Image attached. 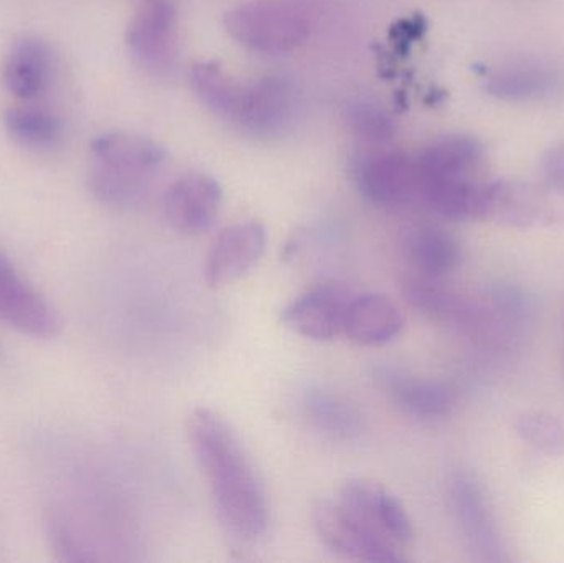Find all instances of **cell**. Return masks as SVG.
Here are the masks:
<instances>
[{
  "label": "cell",
  "instance_id": "1",
  "mask_svg": "<svg viewBox=\"0 0 564 563\" xmlns=\"http://www.w3.org/2000/svg\"><path fill=\"white\" fill-rule=\"evenodd\" d=\"M187 435L228 534L247 544L261 541L270 531V501L240 436L210 409H195L188 415Z\"/></svg>",
  "mask_w": 564,
  "mask_h": 563
},
{
  "label": "cell",
  "instance_id": "2",
  "mask_svg": "<svg viewBox=\"0 0 564 563\" xmlns=\"http://www.w3.org/2000/svg\"><path fill=\"white\" fill-rule=\"evenodd\" d=\"M225 29L241 45L264 55H282L304 45L311 23L304 12L280 0H258L235 7Z\"/></svg>",
  "mask_w": 564,
  "mask_h": 563
},
{
  "label": "cell",
  "instance_id": "3",
  "mask_svg": "<svg viewBox=\"0 0 564 563\" xmlns=\"http://www.w3.org/2000/svg\"><path fill=\"white\" fill-rule=\"evenodd\" d=\"M312 519L322 544L338 557L370 563L406 561L398 545L368 528L337 498L321 499L314 506Z\"/></svg>",
  "mask_w": 564,
  "mask_h": 563
},
{
  "label": "cell",
  "instance_id": "4",
  "mask_svg": "<svg viewBox=\"0 0 564 563\" xmlns=\"http://www.w3.org/2000/svg\"><path fill=\"white\" fill-rule=\"evenodd\" d=\"M447 501L454 521L474 557L480 562H507L502 538L482 486L467 472H456L447 481Z\"/></svg>",
  "mask_w": 564,
  "mask_h": 563
},
{
  "label": "cell",
  "instance_id": "5",
  "mask_svg": "<svg viewBox=\"0 0 564 563\" xmlns=\"http://www.w3.org/2000/svg\"><path fill=\"white\" fill-rule=\"evenodd\" d=\"M0 321L32 339H55L62 321L50 301L22 277L0 248Z\"/></svg>",
  "mask_w": 564,
  "mask_h": 563
},
{
  "label": "cell",
  "instance_id": "6",
  "mask_svg": "<svg viewBox=\"0 0 564 563\" xmlns=\"http://www.w3.org/2000/svg\"><path fill=\"white\" fill-rule=\"evenodd\" d=\"M355 184L371 204L398 208L420 201L416 162L403 152L377 149L358 158Z\"/></svg>",
  "mask_w": 564,
  "mask_h": 563
},
{
  "label": "cell",
  "instance_id": "7",
  "mask_svg": "<svg viewBox=\"0 0 564 563\" xmlns=\"http://www.w3.org/2000/svg\"><path fill=\"white\" fill-rule=\"evenodd\" d=\"M295 111L297 96L291 83L267 76L251 85H241L230 121L250 134L273 138L291 128Z\"/></svg>",
  "mask_w": 564,
  "mask_h": 563
},
{
  "label": "cell",
  "instance_id": "8",
  "mask_svg": "<svg viewBox=\"0 0 564 563\" xmlns=\"http://www.w3.org/2000/svg\"><path fill=\"white\" fill-rule=\"evenodd\" d=\"M177 20L169 0H148L132 17L126 43L138 65L154 75L171 72L177 58Z\"/></svg>",
  "mask_w": 564,
  "mask_h": 563
},
{
  "label": "cell",
  "instance_id": "9",
  "mask_svg": "<svg viewBox=\"0 0 564 563\" xmlns=\"http://www.w3.org/2000/svg\"><path fill=\"white\" fill-rule=\"evenodd\" d=\"M338 501L391 544L403 548L414 538L413 522L403 502L380 483L351 478L338 489Z\"/></svg>",
  "mask_w": 564,
  "mask_h": 563
},
{
  "label": "cell",
  "instance_id": "10",
  "mask_svg": "<svg viewBox=\"0 0 564 563\" xmlns=\"http://www.w3.org/2000/svg\"><path fill=\"white\" fill-rule=\"evenodd\" d=\"M267 228L261 221H238L215 238L205 261V281L212 288L227 286L250 273L267 250Z\"/></svg>",
  "mask_w": 564,
  "mask_h": 563
},
{
  "label": "cell",
  "instance_id": "11",
  "mask_svg": "<svg viewBox=\"0 0 564 563\" xmlns=\"http://www.w3.org/2000/svg\"><path fill=\"white\" fill-rule=\"evenodd\" d=\"M224 192L214 177L191 172L172 182L162 198L165 220L175 231L200 235L210 230L220 214Z\"/></svg>",
  "mask_w": 564,
  "mask_h": 563
},
{
  "label": "cell",
  "instance_id": "12",
  "mask_svg": "<svg viewBox=\"0 0 564 563\" xmlns=\"http://www.w3.org/2000/svg\"><path fill=\"white\" fill-rule=\"evenodd\" d=\"M351 294L335 283L318 284L295 297L282 311V323L305 339L327 343L344 333Z\"/></svg>",
  "mask_w": 564,
  "mask_h": 563
},
{
  "label": "cell",
  "instance_id": "13",
  "mask_svg": "<svg viewBox=\"0 0 564 563\" xmlns=\"http://www.w3.org/2000/svg\"><path fill=\"white\" fill-rule=\"evenodd\" d=\"M486 85L502 101H543L564 93V66L552 59H513L494 68Z\"/></svg>",
  "mask_w": 564,
  "mask_h": 563
},
{
  "label": "cell",
  "instance_id": "14",
  "mask_svg": "<svg viewBox=\"0 0 564 563\" xmlns=\"http://www.w3.org/2000/svg\"><path fill=\"white\" fill-rule=\"evenodd\" d=\"M414 162L420 177L421 195L424 185L477 177L482 167L484 148L470 136H444L414 155Z\"/></svg>",
  "mask_w": 564,
  "mask_h": 563
},
{
  "label": "cell",
  "instance_id": "15",
  "mask_svg": "<svg viewBox=\"0 0 564 563\" xmlns=\"http://www.w3.org/2000/svg\"><path fill=\"white\" fill-rule=\"evenodd\" d=\"M52 69L48 45L39 36L22 35L10 45L3 59V85L15 98L32 101L48 89Z\"/></svg>",
  "mask_w": 564,
  "mask_h": 563
},
{
  "label": "cell",
  "instance_id": "16",
  "mask_svg": "<svg viewBox=\"0 0 564 563\" xmlns=\"http://www.w3.org/2000/svg\"><path fill=\"white\" fill-rule=\"evenodd\" d=\"M404 317L400 307L378 293L351 296L345 314L344 334L355 344L380 347L400 336Z\"/></svg>",
  "mask_w": 564,
  "mask_h": 563
},
{
  "label": "cell",
  "instance_id": "17",
  "mask_svg": "<svg viewBox=\"0 0 564 563\" xmlns=\"http://www.w3.org/2000/svg\"><path fill=\"white\" fill-rule=\"evenodd\" d=\"M420 201L447 220H489L492 182L479 177L436 182L421 188Z\"/></svg>",
  "mask_w": 564,
  "mask_h": 563
},
{
  "label": "cell",
  "instance_id": "18",
  "mask_svg": "<svg viewBox=\"0 0 564 563\" xmlns=\"http://www.w3.org/2000/svg\"><path fill=\"white\" fill-rule=\"evenodd\" d=\"M381 382L391 402L413 419H446L456 405V397L449 387L436 380L384 372Z\"/></svg>",
  "mask_w": 564,
  "mask_h": 563
},
{
  "label": "cell",
  "instance_id": "19",
  "mask_svg": "<svg viewBox=\"0 0 564 563\" xmlns=\"http://www.w3.org/2000/svg\"><path fill=\"white\" fill-rule=\"evenodd\" d=\"M91 152L96 162L151 177L165 159L161 144L132 132H106L93 141Z\"/></svg>",
  "mask_w": 564,
  "mask_h": 563
},
{
  "label": "cell",
  "instance_id": "20",
  "mask_svg": "<svg viewBox=\"0 0 564 563\" xmlns=\"http://www.w3.org/2000/svg\"><path fill=\"white\" fill-rule=\"evenodd\" d=\"M552 217L549 202L535 188L516 182H492L490 218L509 227L530 228Z\"/></svg>",
  "mask_w": 564,
  "mask_h": 563
},
{
  "label": "cell",
  "instance_id": "21",
  "mask_svg": "<svg viewBox=\"0 0 564 563\" xmlns=\"http://www.w3.org/2000/svg\"><path fill=\"white\" fill-rule=\"evenodd\" d=\"M408 253L421 277H447L459 268L463 248L451 231L436 225L417 228L408 241Z\"/></svg>",
  "mask_w": 564,
  "mask_h": 563
},
{
  "label": "cell",
  "instance_id": "22",
  "mask_svg": "<svg viewBox=\"0 0 564 563\" xmlns=\"http://www.w3.org/2000/svg\"><path fill=\"white\" fill-rule=\"evenodd\" d=\"M305 419L317 432L338 442H351L364 432V420L351 403L325 390H311L302 402Z\"/></svg>",
  "mask_w": 564,
  "mask_h": 563
},
{
  "label": "cell",
  "instance_id": "23",
  "mask_svg": "<svg viewBox=\"0 0 564 563\" xmlns=\"http://www.w3.org/2000/svg\"><path fill=\"white\" fill-rule=\"evenodd\" d=\"M88 188L99 204L115 210H132L148 198L149 177L96 162L88 174Z\"/></svg>",
  "mask_w": 564,
  "mask_h": 563
},
{
  "label": "cell",
  "instance_id": "24",
  "mask_svg": "<svg viewBox=\"0 0 564 563\" xmlns=\"http://www.w3.org/2000/svg\"><path fill=\"white\" fill-rule=\"evenodd\" d=\"M7 134L29 149H48L62 139V119L45 109L15 106L3 115Z\"/></svg>",
  "mask_w": 564,
  "mask_h": 563
},
{
  "label": "cell",
  "instance_id": "25",
  "mask_svg": "<svg viewBox=\"0 0 564 563\" xmlns=\"http://www.w3.org/2000/svg\"><path fill=\"white\" fill-rule=\"evenodd\" d=\"M192 88L215 115L230 119L237 108L241 85H238L217 63H198L192 68Z\"/></svg>",
  "mask_w": 564,
  "mask_h": 563
},
{
  "label": "cell",
  "instance_id": "26",
  "mask_svg": "<svg viewBox=\"0 0 564 563\" xmlns=\"http://www.w3.org/2000/svg\"><path fill=\"white\" fill-rule=\"evenodd\" d=\"M520 439L550 458L564 456V425L549 413H527L517 422Z\"/></svg>",
  "mask_w": 564,
  "mask_h": 563
},
{
  "label": "cell",
  "instance_id": "27",
  "mask_svg": "<svg viewBox=\"0 0 564 563\" xmlns=\"http://www.w3.org/2000/svg\"><path fill=\"white\" fill-rule=\"evenodd\" d=\"M348 124L358 138L375 144L390 141L394 132L393 121L387 112L370 102H357L348 108Z\"/></svg>",
  "mask_w": 564,
  "mask_h": 563
},
{
  "label": "cell",
  "instance_id": "28",
  "mask_svg": "<svg viewBox=\"0 0 564 563\" xmlns=\"http://www.w3.org/2000/svg\"><path fill=\"white\" fill-rule=\"evenodd\" d=\"M46 532H48L50 545L58 555L59 561L83 562L91 559L86 555V549L76 539L72 526L65 521L62 515H56V512L50 515L48 521H46Z\"/></svg>",
  "mask_w": 564,
  "mask_h": 563
},
{
  "label": "cell",
  "instance_id": "29",
  "mask_svg": "<svg viewBox=\"0 0 564 563\" xmlns=\"http://www.w3.org/2000/svg\"><path fill=\"white\" fill-rule=\"evenodd\" d=\"M543 182L549 185L552 191L564 194V144L550 149L542 159Z\"/></svg>",
  "mask_w": 564,
  "mask_h": 563
}]
</instances>
